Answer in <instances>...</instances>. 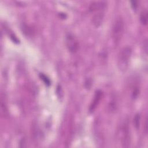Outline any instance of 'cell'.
<instances>
[{
    "label": "cell",
    "mask_w": 148,
    "mask_h": 148,
    "mask_svg": "<svg viewBox=\"0 0 148 148\" xmlns=\"http://www.w3.org/2000/svg\"><path fill=\"white\" fill-rule=\"evenodd\" d=\"M65 43L68 50L72 53H75L79 47V43L76 38L73 34L68 33L65 37Z\"/></svg>",
    "instance_id": "obj_5"
},
{
    "label": "cell",
    "mask_w": 148,
    "mask_h": 148,
    "mask_svg": "<svg viewBox=\"0 0 148 148\" xmlns=\"http://www.w3.org/2000/svg\"><path fill=\"white\" fill-rule=\"evenodd\" d=\"M124 29V24L123 19L119 17L115 20L112 28V38L115 43H118L121 39Z\"/></svg>",
    "instance_id": "obj_3"
},
{
    "label": "cell",
    "mask_w": 148,
    "mask_h": 148,
    "mask_svg": "<svg viewBox=\"0 0 148 148\" xmlns=\"http://www.w3.org/2000/svg\"><path fill=\"white\" fill-rule=\"evenodd\" d=\"M106 5V1H99L92 2L90 5L89 10L92 13L91 21L95 27H99L103 22Z\"/></svg>",
    "instance_id": "obj_1"
},
{
    "label": "cell",
    "mask_w": 148,
    "mask_h": 148,
    "mask_svg": "<svg viewBox=\"0 0 148 148\" xmlns=\"http://www.w3.org/2000/svg\"><path fill=\"white\" fill-rule=\"evenodd\" d=\"M40 77L41 78V79L44 82V83L47 85V86H49L50 84V80L43 73H40Z\"/></svg>",
    "instance_id": "obj_8"
},
{
    "label": "cell",
    "mask_w": 148,
    "mask_h": 148,
    "mask_svg": "<svg viewBox=\"0 0 148 148\" xmlns=\"http://www.w3.org/2000/svg\"><path fill=\"white\" fill-rule=\"evenodd\" d=\"M131 54L132 50L129 46L123 47L120 51L118 56L117 61L118 67L120 71H125L128 68Z\"/></svg>",
    "instance_id": "obj_2"
},
{
    "label": "cell",
    "mask_w": 148,
    "mask_h": 148,
    "mask_svg": "<svg viewBox=\"0 0 148 148\" xmlns=\"http://www.w3.org/2000/svg\"><path fill=\"white\" fill-rule=\"evenodd\" d=\"M118 135L123 146L125 147H128L130 144V134L128 123L125 122L121 125L118 130Z\"/></svg>",
    "instance_id": "obj_4"
},
{
    "label": "cell",
    "mask_w": 148,
    "mask_h": 148,
    "mask_svg": "<svg viewBox=\"0 0 148 148\" xmlns=\"http://www.w3.org/2000/svg\"><path fill=\"white\" fill-rule=\"evenodd\" d=\"M140 20L142 24L146 25L147 23V12L146 10H143L140 16Z\"/></svg>",
    "instance_id": "obj_7"
},
{
    "label": "cell",
    "mask_w": 148,
    "mask_h": 148,
    "mask_svg": "<svg viewBox=\"0 0 148 148\" xmlns=\"http://www.w3.org/2000/svg\"><path fill=\"white\" fill-rule=\"evenodd\" d=\"M102 92L99 90H98L95 92V95L94 96V98L93 100L90 105V111L91 112H92L96 108V107L97 106V105H98L101 98L102 97Z\"/></svg>",
    "instance_id": "obj_6"
},
{
    "label": "cell",
    "mask_w": 148,
    "mask_h": 148,
    "mask_svg": "<svg viewBox=\"0 0 148 148\" xmlns=\"http://www.w3.org/2000/svg\"><path fill=\"white\" fill-rule=\"evenodd\" d=\"M139 121H140V115L136 114L134 118V124L136 128H138L139 126Z\"/></svg>",
    "instance_id": "obj_9"
}]
</instances>
